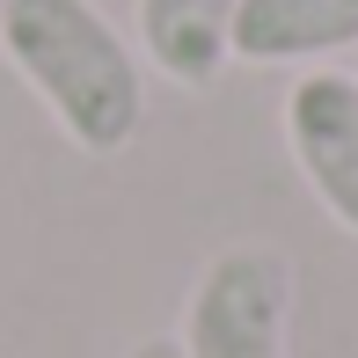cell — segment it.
I'll return each instance as SVG.
<instances>
[{
	"label": "cell",
	"instance_id": "obj_2",
	"mask_svg": "<svg viewBox=\"0 0 358 358\" xmlns=\"http://www.w3.org/2000/svg\"><path fill=\"white\" fill-rule=\"evenodd\" d=\"M183 358H292V256L271 241H234L205 256L183 300Z\"/></svg>",
	"mask_w": 358,
	"mask_h": 358
},
{
	"label": "cell",
	"instance_id": "obj_6",
	"mask_svg": "<svg viewBox=\"0 0 358 358\" xmlns=\"http://www.w3.org/2000/svg\"><path fill=\"white\" fill-rule=\"evenodd\" d=\"M124 358H183V351H176V336H146V344H132Z\"/></svg>",
	"mask_w": 358,
	"mask_h": 358
},
{
	"label": "cell",
	"instance_id": "obj_3",
	"mask_svg": "<svg viewBox=\"0 0 358 358\" xmlns=\"http://www.w3.org/2000/svg\"><path fill=\"white\" fill-rule=\"evenodd\" d=\"M285 146L300 183L344 234H358V73L344 66H307L285 88Z\"/></svg>",
	"mask_w": 358,
	"mask_h": 358
},
{
	"label": "cell",
	"instance_id": "obj_5",
	"mask_svg": "<svg viewBox=\"0 0 358 358\" xmlns=\"http://www.w3.org/2000/svg\"><path fill=\"white\" fill-rule=\"evenodd\" d=\"M358 44V0H241L234 59L241 66H315Z\"/></svg>",
	"mask_w": 358,
	"mask_h": 358
},
{
	"label": "cell",
	"instance_id": "obj_4",
	"mask_svg": "<svg viewBox=\"0 0 358 358\" xmlns=\"http://www.w3.org/2000/svg\"><path fill=\"white\" fill-rule=\"evenodd\" d=\"M234 15L241 0H132L139 59L176 88H213L234 59Z\"/></svg>",
	"mask_w": 358,
	"mask_h": 358
},
{
	"label": "cell",
	"instance_id": "obj_1",
	"mask_svg": "<svg viewBox=\"0 0 358 358\" xmlns=\"http://www.w3.org/2000/svg\"><path fill=\"white\" fill-rule=\"evenodd\" d=\"M0 59L80 154H124L146 124V73L95 0H0Z\"/></svg>",
	"mask_w": 358,
	"mask_h": 358
}]
</instances>
